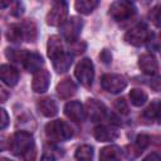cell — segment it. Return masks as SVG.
Returning a JSON list of instances; mask_svg holds the SVG:
<instances>
[{"instance_id": "obj_10", "label": "cell", "mask_w": 161, "mask_h": 161, "mask_svg": "<svg viewBox=\"0 0 161 161\" xmlns=\"http://www.w3.org/2000/svg\"><path fill=\"white\" fill-rule=\"evenodd\" d=\"M21 65L28 70V72H31V73H36L38 70H40V67L43 65V58L40 54L38 53H34V52H25L23 50V54H21V58H20V62Z\"/></svg>"}, {"instance_id": "obj_37", "label": "cell", "mask_w": 161, "mask_h": 161, "mask_svg": "<svg viewBox=\"0 0 161 161\" xmlns=\"http://www.w3.org/2000/svg\"><path fill=\"white\" fill-rule=\"evenodd\" d=\"M6 147H9V141L6 140V137L0 136V151H4Z\"/></svg>"}, {"instance_id": "obj_19", "label": "cell", "mask_w": 161, "mask_h": 161, "mask_svg": "<svg viewBox=\"0 0 161 161\" xmlns=\"http://www.w3.org/2000/svg\"><path fill=\"white\" fill-rule=\"evenodd\" d=\"M38 109L45 117H54L58 113L57 102L52 98H42L38 102Z\"/></svg>"}, {"instance_id": "obj_27", "label": "cell", "mask_w": 161, "mask_h": 161, "mask_svg": "<svg viewBox=\"0 0 161 161\" xmlns=\"http://www.w3.org/2000/svg\"><path fill=\"white\" fill-rule=\"evenodd\" d=\"M6 36H8V40H9V42L20 43L21 39H24V36H23V30H21L20 25H11V26L8 29Z\"/></svg>"}, {"instance_id": "obj_7", "label": "cell", "mask_w": 161, "mask_h": 161, "mask_svg": "<svg viewBox=\"0 0 161 161\" xmlns=\"http://www.w3.org/2000/svg\"><path fill=\"white\" fill-rule=\"evenodd\" d=\"M101 86L104 91L108 93H119L127 87V79L121 75V74H114V73H108L104 74L101 79Z\"/></svg>"}, {"instance_id": "obj_25", "label": "cell", "mask_w": 161, "mask_h": 161, "mask_svg": "<svg viewBox=\"0 0 161 161\" xmlns=\"http://www.w3.org/2000/svg\"><path fill=\"white\" fill-rule=\"evenodd\" d=\"M74 156H75L77 161H92V158H93V147L89 146V145H82L77 148Z\"/></svg>"}, {"instance_id": "obj_34", "label": "cell", "mask_w": 161, "mask_h": 161, "mask_svg": "<svg viewBox=\"0 0 161 161\" xmlns=\"http://www.w3.org/2000/svg\"><path fill=\"white\" fill-rule=\"evenodd\" d=\"M14 5H15V9L11 10V14L15 15V16H20V15L23 14V9H24L23 4H21V3H15Z\"/></svg>"}, {"instance_id": "obj_9", "label": "cell", "mask_w": 161, "mask_h": 161, "mask_svg": "<svg viewBox=\"0 0 161 161\" xmlns=\"http://www.w3.org/2000/svg\"><path fill=\"white\" fill-rule=\"evenodd\" d=\"M84 112H86V116L92 122H98L106 117L107 108L102 102L97 99H88L84 106Z\"/></svg>"}, {"instance_id": "obj_18", "label": "cell", "mask_w": 161, "mask_h": 161, "mask_svg": "<svg viewBox=\"0 0 161 161\" xmlns=\"http://www.w3.org/2000/svg\"><path fill=\"white\" fill-rule=\"evenodd\" d=\"M122 150L116 145L106 146L99 152V161H121Z\"/></svg>"}, {"instance_id": "obj_21", "label": "cell", "mask_w": 161, "mask_h": 161, "mask_svg": "<svg viewBox=\"0 0 161 161\" xmlns=\"http://www.w3.org/2000/svg\"><path fill=\"white\" fill-rule=\"evenodd\" d=\"M64 151L55 146V145H47L44 147V152L42 155V160L40 161H57L60 157H63Z\"/></svg>"}, {"instance_id": "obj_20", "label": "cell", "mask_w": 161, "mask_h": 161, "mask_svg": "<svg viewBox=\"0 0 161 161\" xmlns=\"http://www.w3.org/2000/svg\"><path fill=\"white\" fill-rule=\"evenodd\" d=\"M72 63H73V55H70V53L64 52L62 55H59L57 59L53 60V67L57 70V73H64L70 68Z\"/></svg>"}, {"instance_id": "obj_32", "label": "cell", "mask_w": 161, "mask_h": 161, "mask_svg": "<svg viewBox=\"0 0 161 161\" xmlns=\"http://www.w3.org/2000/svg\"><path fill=\"white\" fill-rule=\"evenodd\" d=\"M24 161H35V157H36V151H35V146H33L31 148H29L24 155Z\"/></svg>"}, {"instance_id": "obj_38", "label": "cell", "mask_w": 161, "mask_h": 161, "mask_svg": "<svg viewBox=\"0 0 161 161\" xmlns=\"http://www.w3.org/2000/svg\"><path fill=\"white\" fill-rule=\"evenodd\" d=\"M10 1H1L0 0V9H4V8H8V6H10Z\"/></svg>"}, {"instance_id": "obj_36", "label": "cell", "mask_w": 161, "mask_h": 161, "mask_svg": "<svg viewBox=\"0 0 161 161\" xmlns=\"http://www.w3.org/2000/svg\"><path fill=\"white\" fill-rule=\"evenodd\" d=\"M142 161H161V157H160L158 153L153 152V153H150L148 156H146Z\"/></svg>"}, {"instance_id": "obj_17", "label": "cell", "mask_w": 161, "mask_h": 161, "mask_svg": "<svg viewBox=\"0 0 161 161\" xmlns=\"http://www.w3.org/2000/svg\"><path fill=\"white\" fill-rule=\"evenodd\" d=\"M77 92V86L75 83L70 79V78H65L62 82L58 83L57 86V93L59 94L60 98L63 99H68L72 96H74Z\"/></svg>"}, {"instance_id": "obj_31", "label": "cell", "mask_w": 161, "mask_h": 161, "mask_svg": "<svg viewBox=\"0 0 161 161\" xmlns=\"http://www.w3.org/2000/svg\"><path fill=\"white\" fill-rule=\"evenodd\" d=\"M9 125V114L4 108H0V130L6 128Z\"/></svg>"}, {"instance_id": "obj_5", "label": "cell", "mask_w": 161, "mask_h": 161, "mask_svg": "<svg viewBox=\"0 0 161 161\" xmlns=\"http://www.w3.org/2000/svg\"><path fill=\"white\" fill-rule=\"evenodd\" d=\"M74 75L80 84H83L84 87H91L94 78V67L92 60L88 58H83L82 60H79V63L75 65Z\"/></svg>"}, {"instance_id": "obj_28", "label": "cell", "mask_w": 161, "mask_h": 161, "mask_svg": "<svg viewBox=\"0 0 161 161\" xmlns=\"http://www.w3.org/2000/svg\"><path fill=\"white\" fill-rule=\"evenodd\" d=\"M150 143H151V137H150L148 135L141 133V135L137 136V138H136V145H135V146H136L140 151H142V150H145L146 147H148Z\"/></svg>"}, {"instance_id": "obj_22", "label": "cell", "mask_w": 161, "mask_h": 161, "mask_svg": "<svg viewBox=\"0 0 161 161\" xmlns=\"http://www.w3.org/2000/svg\"><path fill=\"white\" fill-rule=\"evenodd\" d=\"M97 6H98L97 0H78V1L74 3L75 10L80 14H84V15L91 14Z\"/></svg>"}, {"instance_id": "obj_35", "label": "cell", "mask_w": 161, "mask_h": 161, "mask_svg": "<svg viewBox=\"0 0 161 161\" xmlns=\"http://www.w3.org/2000/svg\"><path fill=\"white\" fill-rule=\"evenodd\" d=\"M9 98V92L0 84V103H4Z\"/></svg>"}, {"instance_id": "obj_39", "label": "cell", "mask_w": 161, "mask_h": 161, "mask_svg": "<svg viewBox=\"0 0 161 161\" xmlns=\"http://www.w3.org/2000/svg\"><path fill=\"white\" fill-rule=\"evenodd\" d=\"M0 161H13V160H9L6 157H3V158H0Z\"/></svg>"}, {"instance_id": "obj_12", "label": "cell", "mask_w": 161, "mask_h": 161, "mask_svg": "<svg viewBox=\"0 0 161 161\" xmlns=\"http://www.w3.org/2000/svg\"><path fill=\"white\" fill-rule=\"evenodd\" d=\"M50 84V74L48 70L40 69L36 73H34L33 82H31V88L36 93H44Z\"/></svg>"}, {"instance_id": "obj_16", "label": "cell", "mask_w": 161, "mask_h": 161, "mask_svg": "<svg viewBox=\"0 0 161 161\" xmlns=\"http://www.w3.org/2000/svg\"><path fill=\"white\" fill-rule=\"evenodd\" d=\"M47 53H48V57H49L52 60L57 59L59 55H62V54L64 53V48H63V43H62L60 36H58V35H52V36L48 39Z\"/></svg>"}, {"instance_id": "obj_29", "label": "cell", "mask_w": 161, "mask_h": 161, "mask_svg": "<svg viewBox=\"0 0 161 161\" xmlns=\"http://www.w3.org/2000/svg\"><path fill=\"white\" fill-rule=\"evenodd\" d=\"M114 108L121 114H127L128 113V104L123 98H118V99L114 101Z\"/></svg>"}, {"instance_id": "obj_26", "label": "cell", "mask_w": 161, "mask_h": 161, "mask_svg": "<svg viewBox=\"0 0 161 161\" xmlns=\"http://www.w3.org/2000/svg\"><path fill=\"white\" fill-rule=\"evenodd\" d=\"M143 117L147 119H158L160 117V101L155 99L145 111H143Z\"/></svg>"}, {"instance_id": "obj_15", "label": "cell", "mask_w": 161, "mask_h": 161, "mask_svg": "<svg viewBox=\"0 0 161 161\" xmlns=\"http://www.w3.org/2000/svg\"><path fill=\"white\" fill-rule=\"evenodd\" d=\"M93 136L99 142H109L114 141L118 137V131L108 126H98L94 128Z\"/></svg>"}, {"instance_id": "obj_13", "label": "cell", "mask_w": 161, "mask_h": 161, "mask_svg": "<svg viewBox=\"0 0 161 161\" xmlns=\"http://www.w3.org/2000/svg\"><path fill=\"white\" fill-rule=\"evenodd\" d=\"M138 67L145 74L148 75H155L158 70V63L152 54H142L138 58Z\"/></svg>"}, {"instance_id": "obj_23", "label": "cell", "mask_w": 161, "mask_h": 161, "mask_svg": "<svg viewBox=\"0 0 161 161\" xmlns=\"http://www.w3.org/2000/svg\"><path fill=\"white\" fill-rule=\"evenodd\" d=\"M21 30H23V36L24 39H26V42H34L36 39V25L34 21L31 20H26L20 25Z\"/></svg>"}, {"instance_id": "obj_30", "label": "cell", "mask_w": 161, "mask_h": 161, "mask_svg": "<svg viewBox=\"0 0 161 161\" xmlns=\"http://www.w3.org/2000/svg\"><path fill=\"white\" fill-rule=\"evenodd\" d=\"M150 18H151V20L153 21V24L158 28V26H160V6H158V5L155 6V8L151 10Z\"/></svg>"}, {"instance_id": "obj_1", "label": "cell", "mask_w": 161, "mask_h": 161, "mask_svg": "<svg viewBox=\"0 0 161 161\" xmlns=\"http://www.w3.org/2000/svg\"><path fill=\"white\" fill-rule=\"evenodd\" d=\"M34 146V138L29 131H18L14 133V136L9 141V148L11 153L23 156L29 148Z\"/></svg>"}, {"instance_id": "obj_4", "label": "cell", "mask_w": 161, "mask_h": 161, "mask_svg": "<svg viewBox=\"0 0 161 161\" xmlns=\"http://www.w3.org/2000/svg\"><path fill=\"white\" fill-rule=\"evenodd\" d=\"M68 15V5L65 1H55L47 14V24L50 26H62Z\"/></svg>"}, {"instance_id": "obj_8", "label": "cell", "mask_w": 161, "mask_h": 161, "mask_svg": "<svg viewBox=\"0 0 161 161\" xmlns=\"http://www.w3.org/2000/svg\"><path fill=\"white\" fill-rule=\"evenodd\" d=\"M82 28H83L82 19L78 16H70V19L65 20V23L62 25V35L67 42L74 43L78 40Z\"/></svg>"}, {"instance_id": "obj_33", "label": "cell", "mask_w": 161, "mask_h": 161, "mask_svg": "<svg viewBox=\"0 0 161 161\" xmlns=\"http://www.w3.org/2000/svg\"><path fill=\"white\" fill-rule=\"evenodd\" d=\"M99 58H101V60H102L103 63H106V64H109V63L112 62V54H111L109 50H107V49H103V50L101 52Z\"/></svg>"}, {"instance_id": "obj_6", "label": "cell", "mask_w": 161, "mask_h": 161, "mask_svg": "<svg viewBox=\"0 0 161 161\" xmlns=\"http://www.w3.org/2000/svg\"><path fill=\"white\" fill-rule=\"evenodd\" d=\"M151 35L152 34H150L147 26L143 23H141V24H137L133 28H131L125 34V40L133 47H140V45L147 43L148 39L151 38Z\"/></svg>"}, {"instance_id": "obj_2", "label": "cell", "mask_w": 161, "mask_h": 161, "mask_svg": "<svg viewBox=\"0 0 161 161\" xmlns=\"http://www.w3.org/2000/svg\"><path fill=\"white\" fill-rule=\"evenodd\" d=\"M45 135L53 141H65L73 136V130L67 122L62 119H54L47 123Z\"/></svg>"}, {"instance_id": "obj_3", "label": "cell", "mask_w": 161, "mask_h": 161, "mask_svg": "<svg viewBox=\"0 0 161 161\" xmlns=\"http://www.w3.org/2000/svg\"><path fill=\"white\" fill-rule=\"evenodd\" d=\"M136 14V6L133 3L127 0H118L111 4L109 15L116 21H125Z\"/></svg>"}, {"instance_id": "obj_14", "label": "cell", "mask_w": 161, "mask_h": 161, "mask_svg": "<svg viewBox=\"0 0 161 161\" xmlns=\"http://www.w3.org/2000/svg\"><path fill=\"white\" fill-rule=\"evenodd\" d=\"M0 79L9 87H14L19 80V72L10 64L0 65Z\"/></svg>"}, {"instance_id": "obj_11", "label": "cell", "mask_w": 161, "mask_h": 161, "mask_svg": "<svg viewBox=\"0 0 161 161\" xmlns=\"http://www.w3.org/2000/svg\"><path fill=\"white\" fill-rule=\"evenodd\" d=\"M65 116L73 122H82L86 118L84 106L78 101H70L64 106Z\"/></svg>"}, {"instance_id": "obj_24", "label": "cell", "mask_w": 161, "mask_h": 161, "mask_svg": "<svg viewBox=\"0 0 161 161\" xmlns=\"http://www.w3.org/2000/svg\"><path fill=\"white\" fill-rule=\"evenodd\" d=\"M130 101H131V103H132L133 106L141 107V106L145 104L146 101H147V93H146L145 91L140 89V88H133V89H131V92H130Z\"/></svg>"}]
</instances>
